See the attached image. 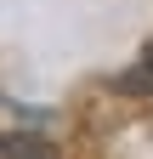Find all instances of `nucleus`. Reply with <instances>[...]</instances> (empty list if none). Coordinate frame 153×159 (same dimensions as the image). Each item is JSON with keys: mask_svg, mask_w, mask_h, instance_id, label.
<instances>
[{"mask_svg": "<svg viewBox=\"0 0 153 159\" xmlns=\"http://www.w3.org/2000/svg\"><path fill=\"white\" fill-rule=\"evenodd\" d=\"M0 159H57V148L34 131H0Z\"/></svg>", "mask_w": 153, "mask_h": 159, "instance_id": "nucleus-1", "label": "nucleus"}, {"mask_svg": "<svg viewBox=\"0 0 153 159\" xmlns=\"http://www.w3.org/2000/svg\"><path fill=\"white\" fill-rule=\"evenodd\" d=\"M113 85H119V91H130V97H153V46H142L136 68H125Z\"/></svg>", "mask_w": 153, "mask_h": 159, "instance_id": "nucleus-2", "label": "nucleus"}]
</instances>
